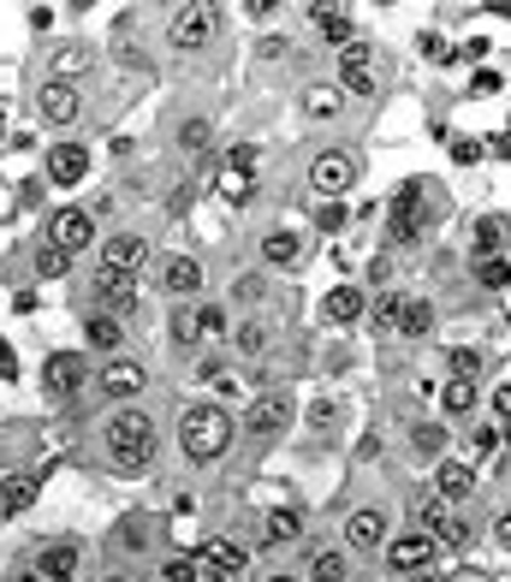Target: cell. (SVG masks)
Returning <instances> with one entry per match:
<instances>
[{
    "mask_svg": "<svg viewBox=\"0 0 511 582\" xmlns=\"http://www.w3.org/2000/svg\"><path fill=\"white\" fill-rule=\"evenodd\" d=\"M42 244L78 262V255H90V250L101 244V220L90 214V202H66V209H48V220H42Z\"/></svg>",
    "mask_w": 511,
    "mask_h": 582,
    "instance_id": "52a82bcc",
    "label": "cell"
},
{
    "mask_svg": "<svg viewBox=\"0 0 511 582\" xmlns=\"http://www.w3.org/2000/svg\"><path fill=\"white\" fill-rule=\"evenodd\" d=\"M470 280L482 291H505L511 285V255H475L470 250Z\"/></svg>",
    "mask_w": 511,
    "mask_h": 582,
    "instance_id": "ab89813d",
    "label": "cell"
},
{
    "mask_svg": "<svg viewBox=\"0 0 511 582\" xmlns=\"http://www.w3.org/2000/svg\"><path fill=\"white\" fill-rule=\"evenodd\" d=\"M345 113H351V101L339 96V83H303V90H298V126L328 131V126H339Z\"/></svg>",
    "mask_w": 511,
    "mask_h": 582,
    "instance_id": "d4e9b609",
    "label": "cell"
},
{
    "mask_svg": "<svg viewBox=\"0 0 511 582\" xmlns=\"http://www.w3.org/2000/svg\"><path fill=\"white\" fill-rule=\"evenodd\" d=\"M202 582H209V576H202Z\"/></svg>",
    "mask_w": 511,
    "mask_h": 582,
    "instance_id": "94428289",
    "label": "cell"
},
{
    "mask_svg": "<svg viewBox=\"0 0 511 582\" xmlns=\"http://www.w3.org/2000/svg\"><path fill=\"white\" fill-rule=\"evenodd\" d=\"M310 24H315V37L328 42V48H351V42H357L351 7H310Z\"/></svg>",
    "mask_w": 511,
    "mask_h": 582,
    "instance_id": "e575fe53",
    "label": "cell"
},
{
    "mask_svg": "<svg viewBox=\"0 0 511 582\" xmlns=\"http://www.w3.org/2000/svg\"><path fill=\"white\" fill-rule=\"evenodd\" d=\"M220 167H227V173H255V161H262V149H255V143H227V149H220V155H214Z\"/></svg>",
    "mask_w": 511,
    "mask_h": 582,
    "instance_id": "f6af8a7d",
    "label": "cell"
},
{
    "mask_svg": "<svg viewBox=\"0 0 511 582\" xmlns=\"http://www.w3.org/2000/svg\"><path fill=\"white\" fill-rule=\"evenodd\" d=\"M298 422H303V428H310V434H321V440H333V434H339V428H345V422H351V404H345V399H339V392H328V399H310V404H303V410H298Z\"/></svg>",
    "mask_w": 511,
    "mask_h": 582,
    "instance_id": "d6a6232c",
    "label": "cell"
},
{
    "mask_svg": "<svg viewBox=\"0 0 511 582\" xmlns=\"http://www.w3.org/2000/svg\"><path fill=\"white\" fill-rule=\"evenodd\" d=\"M37 119L54 137H72V126L83 119V90H78V83H66V78H42L37 83Z\"/></svg>",
    "mask_w": 511,
    "mask_h": 582,
    "instance_id": "2e32d148",
    "label": "cell"
},
{
    "mask_svg": "<svg viewBox=\"0 0 511 582\" xmlns=\"http://www.w3.org/2000/svg\"><path fill=\"white\" fill-rule=\"evenodd\" d=\"M482 410H488V422H500V428H505V422H511V381L493 387L488 399H482Z\"/></svg>",
    "mask_w": 511,
    "mask_h": 582,
    "instance_id": "c3c4849f",
    "label": "cell"
},
{
    "mask_svg": "<svg viewBox=\"0 0 511 582\" xmlns=\"http://www.w3.org/2000/svg\"><path fill=\"white\" fill-rule=\"evenodd\" d=\"M274 12H280L274 0H250V7H244V19H250V24H262V19H274Z\"/></svg>",
    "mask_w": 511,
    "mask_h": 582,
    "instance_id": "db71d44e",
    "label": "cell"
},
{
    "mask_svg": "<svg viewBox=\"0 0 511 582\" xmlns=\"http://www.w3.org/2000/svg\"><path fill=\"white\" fill-rule=\"evenodd\" d=\"M475 255H511V214L475 220Z\"/></svg>",
    "mask_w": 511,
    "mask_h": 582,
    "instance_id": "f35d334b",
    "label": "cell"
},
{
    "mask_svg": "<svg viewBox=\"0 0 511 582\" xmlns=\"http://www.w3.org/2000/svg\"><path fill=\"white\" fill-rule=\"evenodd\" d=\"M78 571H83V541H72V535L42 541V553H37V576L42 582H78Z\"/></svg>",
    "mask_w": 511,
    "mask_h": 582,
    "instance_id": "484cf974",
    "label": "cell"
},
{
    "mask_svg": "<svg viewBox=\"0 0 511 582\" xmlns=\"http://www.w3.org/2000/svg\"><path fill=\"white\" fill-rule=\"evenodd\" d=\"M101 582H143V576H131V571H108Z\"/></svg>",
    "mask_w": 511,
    "mask_h": 582,
    "instance_id": "9f6ffc18",
    "label": "cell"
},
{
    "mask_svg": "<svg viewBox=\"0 0 511 582\" xmlns=\"http://www.w3.org/2000/svg\"><path fill=\"white\" fill-rule=\"evenodd\" d=\"M440 564V541L429 535V529H393V541H387V553H381V571H387V582H404V576H429Z\"/></svg>",
    "mask_w": 511,
    "mask_h": 582,
    "instance_id": "ba28073f",
    "label": "cell"
},
{
    "mask_svg": "<svg viewBox=\"0 0 511 582\" xmlns=\"http://www.w3.org/2000/svg\"><path fill=\"white\" fill-rule=\"evenodd\" d=\"M167 345H173L179 357H202V351H209V345H202L197 303H173V310H167Z\"/></svg>",
    "mask_w": 511,
    "mask_h": 582,
    "instance_id": "1f68e13d",
    "label": "cell"
},
{
    "mask_svg": "<svg viewBox=\"0 0 511 582\" xmlns=\"http://www.w3.org/2000/svg\"><path fill=\"white\" fill-rule=\"evenodd\" d=\"M78 262H72V255H60V250H48L42 244V238H37V250H30V273H37V280L42 285H54V280H66V273H72Z\"/></svg>",
    "mask_w": 511,
    "mask_h": 582,
    "instance_id": "60d3db41",
    "label": "cell"
},
{
    "mask_svg": "<svg viewBox=\"0 0 511 582\" xmlns=\"http://www.w3.org/2000/svg\"><path fill=\"white\" fill-rule=\"evenodd\" d=\"M90 143H78V137H54V143L42 149V184L48 191H78L83 179H90Z\"/></svg>",
    "mask_w": 511,
    "mask_h": 582,
    "instance_id": "5bb4252c",
    "label": "cell"
},
{
    "mask_svg": "<svg viewBox=\"0 0 511 582\" xmlns=\"http://www.w3.org/2000/svg\"><path fill=\"white\" fill-rule=\"evenodd\" d=\"M303 262H310V238L298 227H268L262 244H255V268H268L274 280L280 273H303Z\"/></svg>",
    "mask_w": 511,
    "mask_h": 582,
    "instance_id": "ac0fdd59",
    "label": "cell"
},
{
    "mask_svg": "<svg viewBox=\"0 0 511 582\" xmlns=\"http://www.w3.org/2000/svg\"><path fill=\"white\" fill-rule=\"evenodd\" d=\"M274 345H280V328L268 315H238L232 333H227V351L238 357V363H268Z\"/></svg>",
    "mask_w": 511,
    "mask_h": 582,
    "instance_id": "7402d4cb",
    "label": "cell"
},
{
    "mask_svg": "<svg viewBox=\"0 0 511 582\" xmlns=\"http://www.w3.org/2000/svg\"><path fill=\"white\" fill-rule=\"evenodd\" d=\"M500 452H505V428L488 422V417H475V422H470V452H458V458H470V464L482 470V464H493Z\"/></svg>",
    "mask_w": 511,
    "mask_h": 582,
    "instance_id": "74e56055",
    "label": "cell"
},
{
    "mask_svg": "<svg viewBox=\"0 0 511 582\" xmlns=\"http://www.w3.org/2000/svg\"><path fill=\"white\" fill-rule=\"evenodd\" d=\"M333 83H339V96H345V101H374V96H381L387 78H381V54H374L369 37H357L351 48H339Z\"/></svg>",
    "mask_w": 511,
    "mask_h": 582,
    "instance_id": "9c48e42d",
    "label": "cell"
},
{
    "mask_svg": "<svg viewBox=\"0 0 511 582\" xmlns=\"http://www.w3.org/2000/svg\"><path fill=\"white\" fill-rule=\"evenodd\" d=\"M505 505H511V475H505Z\"/></svg>",
    "mask_w": 511,
    "mask_h": 582,
    "instance_id": "91938a15",
    "label": "cell"
},
{
    "mask_svg": "<svg viewBox=\"0 0 511 582\" xmlns=\"http://www.w3.org/2000/svg\"><path fill=\"white\" fill-rule=\"evenodd\" d=\"M173 143H179V155L214 167V113H184L179 131H173Z\"/></svg>",
    "mask_w": 511,
    "mask_h": 582,
    "instance_id": "4dcf8cb0",
    "label": "cell"
},
{
    "mask_svg": "<svg viewBox=\"0 0 511 582\" xmlns=\"http://www.w3.org/2000/svg\"><path fill=\"white\" fill-rule=\"evenodd\" d=\"M310 541V523H303L298 505H268L262 518H255V546L262 553H280V546H303Z\"/></svg>",
    "mask_w": 511,
    "mask_h": 582,
    "instance_id": "603a6c76",
    "label": "cell"
},
{
    "mask_svg": "<svg viewBox=\"0 0 511 582\" xmlns=\"http://www.w3.org/2000/svg\"><path fill=\"white\" fill-rule=\"evenodd\" d=\"M298 392L292 387H250L244 410H238V440L250 446H280L285 434L298 428Z\"/></svg>",
    "mask_w": 511,
    "mask_h": 582,
    "instance_id": "3957f363",
    "label": "cell"
},
{
    "mask_svg": "<svg viewBox=\"0 0 511 582\" xmlns=\"http://www.w3.org/2000/svg\"><path fill=\"white\" fill-rule=\"evenodd\" d=\"M381 582H387V576H381Z\"/></svg>",
    "mask_w": 511,
    "mask_h": 582,
    "instance_id": "6125c7cd",
    "label": "cell"
},
{
    "mask_svg": "<svg viewBox=\"0 0 511 582\" xmlns=\"http://www.w3.org/2000/svg\"><path fill=\"white\" fill-rule=\"evenodd\" d=\"M440 328V310L434 298H422V291H404V315H399V339L404 345H429Z\"/></svg>",
    "mask_w": 511,
    "mask_h": 582,
    "instance_id": "f1b7e54d",
    "label": "cell"
},
{
    "mask_svg": "<svg viewBox=\"0 0 511 582\" xmlns=\"http://www.w3.org/2000/svg\"><path fill=\"white\" fill-rule=\"evenodd\" d=\"M54 19H60L54 7H30V30H37V37H48V30H54Z\"/></svg>",
    "mask_w": 511,
    "mask_h": 582,
    "instance_id": "816d5d0a",
    "label": "cell"
},
{
    "mask_svg": "<svg viewBox=\"0 0 511 582\" xmlns=\"http://www.w3.org/2000/svg\"><path fill=\"white\" fill-rule=\"evenodd\" d=\"M268 298H274V273H268V268H238V273H232V285H227V298H220V303H227V310L255 315Z\"/></svg>",
    "mask_w": 511,
    "mask_h": 582,
    "instance_id": "4316f807",
    "label": "cell"
},
{
    "mask_svg": "<svg viewBox=\"0 0 511 582\" xmlns=\"http://www.w3.org/2000/svg\"><path fill=\"white\" fill-rule=\"evenodd\" d=\"M96 268L126 273V280H143V273L156 268V244H149V232H138V227L108 232V238L96 244Z\"/></svg>",
    "mask_w": 511,
    "mask_h": 582,
    "instance_id": "8fae6325",
    "label": "cell"
},
{
    "mask_svg": "<svg viewBox=\"0 0 511 582\" xmlns=\"http://www.w3.org/2000/svg\"><path fill=\"white\" fill-rule=\"evenodd\" d=\"M345 553L363 564V559H374L381 564V553H387V541H393V511L387 505H374V500H363V505H345L339 511V535H333Z\"/></svg>",
    "mask_w": 511,
    "mask_h": 582,
    "instance_id": "5b68a950",
    "label": "cell"
},
{
    "mask_svg": "<svg viewBox=\"0 0 511 582\" xmlns=\"http://www.w3.org/2000/svg\"><path fill=\"white\" fill-rule=\"evenodd\" d=\"M399 315H404V291L387 285V291H369V328L381 339H399Z\"/></svg>",
    "mask_w": 511,
    "mask_h": 582,
    "instance_id": "8d00e7d4",
    "label": "cell"
},
{
    "mask_svg": "<svg viewBox=\"0 0 511 582\" xmlns=\"http://www.w3.org/2000/svg\"><path fill=\"white\" fill-rule=\"evenodd\" d=\"M197 321H202V345H227L238 315L227 310V303H197Z\"/></svg>",
    "mask_w": 511,
    "mask_h": 582,
    "instance_id": "b9f144b4",
    "label": "cell"
},
{
    "mask_svg": "<svg viewBox=\"0 0 511 582\" xmlns=\"http://www.w3.org/2000/svg\"><path fill=\"white\" fill-rule=\"evenodd\" d=\"M482 374H488L482 345H447L440 351V381H482Z\"/></svg>",
    "mask_w": 511,
    "mask_h": 582,
    "instance_id": "d590c367",
    "label": "cell"
},
{
    "mask_svg": "<svg viewBox=\"0 0 511 582\" xmlns=\"http://www.w3.org/2000/svg\"><path fill=\"white\" fill-rule=\"evenodd\" d=\"M310 227H315L321 238H333V232H345V227H351V209H345V202H315Z\"/></svg>",
    "mask_w": 511,
    "mask_h": 582,
    "instance_id": "ee69618b",
    "label": "cell"
},
{
    "mask_svg": "<svg viewBox=\"0 0 511 582\" xmlns=\"http://www.w3.org/2000/svg\"><path fill=\"white\" fill-rule=\"evenodd\" d=\"M458 161L475 167V161H482V143H470V137H464V143H458Z\"/></svg>",
    "mask_w": 511,
    "mask_h": 582,
    "instance_id": "11a10c76",
    "label": "cell"
},
{
    "mask_svg": "<svg viewBox=\"0 0 511 582\" xmlns=\"http://www.w3.org/2000/svg\"><path fill=\"white\" fill-rule=\"evenodd\" d=\"M404 458H411L417 470H434L452 458V428L440 417H411L404 422Z\"/></svg>",
    "mask_w": 511,
    "mask_h": 582,
    "instance_id": "d6986e66",
    "label": "cell"
},
{
    "mask_svg": "<svg viewBox=\"0 0 511 582\" xmlns=\"http://www.w3.org/2000/svg\"><path fill=\"white\" fill-rule=\"evenodd\" d=\"M149 381H156V369L143 363V357H108V363H96V392L108 404H143Z\"/></svg>",
    "mask_w": 511,
    "mask_h": 582,
    "instance_id": "30bf717a",
    "label": "cell"
},
{
    "mask_svg": "<svg viewBox=\"0 0 511 582\" xmlns=\"http://www.w3.org/2000/svg\"><path fill=\"white\" fill-rule=\"evenodd\" d=\"M482 535H488L493 546H500V553H511V505H500V511H493V518L482 523Z\"/></svg>",
    "mask_w": 511,
    "mask_h": 582,
    "instance_id": "7dc6e473",
    "label": "cell"
},
{
    "mask_svg": "<svg viewBox=\"0 0 511 582\" xmlns=\"http://www.w3.org/2000/svg\"><path fill=\"white\" fill-rule=\"evenodd\" d=\"M285 54H292V42H285V37H262V42H255V60H285Z\"/></svg>",
    "mask_w": 511,
    "mask_h": 582,
    "instance_id": "681fc988",
    "label": "cell"
},
{
    "mask_svg": "<svg viewBox=\"0 0 511 582\" xmlns=\"http://www.w3.org/2000/svg\"><path fill=\"white\" fill-rule=\"evenodd\" d=\"M262 582H303V571H298V564H268Z\"/></svg>",
    "mask_w": 511,
    "mask_h": 582,
    "instance_id": "f5cc1de1",
    "label": "cell"
},
{
    "mask_svg": "<svg viewBox=\"0 0 511 582\" xmlns=\"http://www.w3.org/2000/svg\"><path fill=\"white\" fill-rule=\"evenodd\" d=\"M78 345L96 357V363H108V357H126L131 351V321H119L108 310H83L78 315Z\"/></svg>",
    "mask_w": 511,
    "mask_h": 582,
    "instance_id": "e0dca14e",
    "label": "cell"
},
{
    "mask_svg": "<svg viewBox=\"0 0 511 582\" xmlns=\"http://www.w3.org/2000/svg\"><path fill=\"white\" fill-rule=\"evenodd\" d=\"M357 179H363V149L357 143H321L303 161V184H310L315 202H345Z\"/></svg>",
    "mask_w": 511,
    "mask_h": 582,
    "instance_id": "277c9868",
    "label": "cell"
},
{
    "mask_svg": "<svg viewBox=\"0 0 511 582\" xmlns=\"http://www.w3.org/2000/svg\"><path fill=\"white\" fill-rule=\"evenodd\" d=\"M298 571H303V582H357V559L339 541H303Z\"/></svg>",
    "mask_w": 511,
    "mask_h": 582,
    "instance_id": "cb8c5ba5",
    "label": "cell"
},
{
    "mask_svg": "<svg viewBox=\"0 0 511 582\" xmlns=\"http://www.w3.org/2000/svg\"><path fill=\"white\" fill-rule=\"evenodd\" d=\"M321 321H328L333 333H357V328H369V285L339 280L328 298H321Z\"/></svg>",
    "mask_w": 511,
    "mask_h": 582,
    "instance_id": "44dd1931",
    "label": "cell"
},
{
    "mask_svg": "<svg viewBox=\"0 0 511 582\" xmlns=\"http://www.w3.org/2000/svg\"><path fill=\"white\" fill-rule=\"evenodd\" d=\"M173 446L191 470H220L238 446V417L220 399H191L173 422Z\"/></svg>",
    "mask_w": 511,
    "mask_h": 582,
    "instance_id": "7a4b0ae2",
    "label": "cell"
},
{
    "mask_svg": "<svg viewBox=\"0 0 511 582\" xmlns=\"http://www.w3.org/2000/svg\"><path fill=\"white\" fill-rule=\"evenodd\" d=\"M96 72V48L90 42H54V48H48V78H66V83H83V78H90Z\"/></svg>",
    "mask_w": 511,
    "mask_h": 582,
    "instance_id": "f546056e",
    "label": "cell"
},
{
    "mask_svg": "<svg viewBox=\"0 0 511 582\" xmlns=\"http://www.w3.org/2000/svg\"><path fill=\"white\" fill-rule=\"evenodd\" d=\"M374 458H381V434H374V428H369V434L357 440V464H374Z\"/></svg>",
    "mask_w": 511,
    "mask_h": 582,
    "instance_id": "f907efd6",
    "label": "cell"
},
{
    "mask_svg": "<svg viewBox=\"0 0 511 582\" xmlns=\"http://www.w3.org/2000/svg\"><path fill=\"white\" fill-rule=\"evenodd\" d=\"M197 564H202V576H209V582H244L250 546L238 541V535H209V541L197 546Z\"/></svg>",
    "mask_w": 511,
    "mask_h": 582,
    "instance_id": "ffe728a7",
    "label": "cell"
},
{
    "mask_svg": "<svg viewBox=\"0 0 511 582\" xmlns=\"http://www.w3.org/2000/svg\"><path fill=\"white\" fill-rule=\"evenodd\" d=\"M83 387H96V363H90V351H48V363H42V399H78Z\"/></svg>",
    "mask_w": 511,
    "mask_h": 582,
    "instance_id": "4fadbf2b",
    "label": "cell"
},
{
    "mask_svg": "<svg viewBox=\"0 0 511 582\" xmlns=\"http://www.w3.org/2000/svg\"><path fill=\"white\" fill-rule=\"evenodd\" d=\"M440 559H464V553H475L482 546V523L470 518V511H452L447 523H440Z\"/></svg>",
    "mask_w": 511,
    "mask_h": 582,
    "instance_id": "836d02e7",
    "label": "cell"
},
{
    "mask_svg": "<svg viewBox=\"0 0 511 582\" xmlns=\"http://www.w3.org/2000/svg\"><path fill=\"white\" fill-rule=\"evenodd\" d=\"M12 582H42V576H37V564H30V571H19V576H12Z\"/></svg>",
    "mask_w": 511,
    "mask_h": 582,
    "instance_id": "6f0895ef",
    "label": "cell"
},
{
    "mask_svg": "<svg viewBox=\"0 0 511 582\" xmlns=\"http://www.w3.org/2000/svg\"><path fill=\"white\" fill-rule=\"evenodd\" d=\"M161 582H202L197 553H167V559H161Z\"/></svg>",
    "mask_w": 511,
    "mask_h": 582,
    "instance_id": "bcb514c9",
    "label": "cell"
},
{
    "mask_svg": "<svg viewBox=\"0 0 511 582\" xmlns=\"http://www.w3.org/2000/svg\"><path fill=\"white\" fill-rule=\"evenodd\" d=\"M220 24H227V7H214V0H184V7L167 12L161 37L173 54H202V48H214Z\"/></svg>",
    "mask_w": 511,
    "mask_h": 582,
    "instance_id": "8992f818",
    "label": "cell"
},
{
    "mask_svg": "<svg viewBox=\"0 0 511 582\" xmlns=\"http://www.w3.org/2000/svg\"><path fill=\"white\" fill-rule=\"evenodd\" d=\"M447 518H452V511L440 505L429 488H417V500H411V529H429V535H440V523H447Z\"/></svg>",
    "mask_w": 511,
    "mask_h": 582,
    "instance_id": "7bdbcfd3",
    "label": "cell"
},
{
    "mask_svg": "<svg viewBox=\"0 0 511 582\" xmlns=\"http://www.w3.org/2000/svg\"><path fill=\"white\" fill-rule=\"evenodd\" d=\"M429 493H434V500L447 505V511H470V500L482 493V470H475L470 458H458V452H452L447 464H434V470H429Z\"/></svg>",
    "mask_w": 511,
    "mask_h": 582,
    "instance_id": "9a60e30c",
    "label": "cell"
},
{
    "mask_svg": "<svg viewBox=\"0 0 511 582\" xmlns=\"http://www.w3.org/2000/svg\"><path fill=\"white\" fill-rule=\"evenodd\" d=\"M482 381H440V422L458 428V422H475L482 417Z\"/></svg>",
    "mask_w": 511,
    "mask_h": 582,
    "instance_id": "83f0119b",
    "label": "cell"
},
{
    "mask_svg": "<svg viewBox=\"0 0 511 582\" xmlns=\"http://www.w3.org/2000/svg\"><path fill=\"white\" fill-rule=\"evenodd\" d=\"M149 280H156L161 298L197 303L202 285H209V273H202V262H197V255H184V250H156V268H149Z\"/></svg>",
    "mask_w": 511,
    "mask_h": 582,
    "instance_id": "7c38bea8",
    "label": "cell"
},
{
    "mask_svg": "<svg viewBox=\"0 0 511 582\" xmlns=\"http://www.w3.org/2000/svg\"><path fill=\"white\" fill-rule=\"evenodd\" d=\"M505 452H511V422H505Z\"/></svg>",
    "mask_w": 511,
    "mask_h": 582,
    "instance_id": "680465c9",
    "label": "cell"
},
{
    "mask_svg": "<svg viewBox=\"0 0 511 582\" xmlns=\"http://www.w3.org/2000/svg\"><path fill=\"white\" fill-rule=\"evenodd\" d=\"M96 446L113 482H143L161 458V422L149 417V404H108V417L96 422Z\"/></svg>",
    "mask_w": 511,
    "mask_h": 582,
    "instance_id": "6da1fadb",
    "label": "cell"
}]
</instances>
